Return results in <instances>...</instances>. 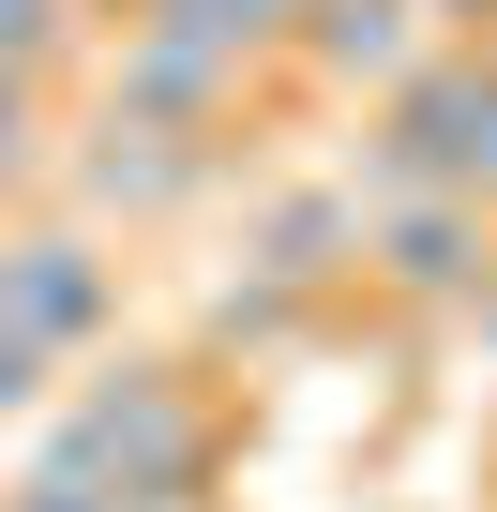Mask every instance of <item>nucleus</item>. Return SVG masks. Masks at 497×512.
I'll return each instance as SVG.
<instances>
[{"mask_svg":"<svg viewBox=\"0 0 497 512\" xmlns=\"http://www.w3.org/2000/svg\"><path fill=\"white\" fill-rule=\"evenodd\" d=\"M46 467L91 482L106 512H196L211 467H226V407H211V362H106L61 422H46Z\"/></svg>","mask_w":497,"mask_h":512,"instance_id":"f257e3e1","label":"nucleus"},{"mask_svg":"<svg viewBox=\"0 0 497 512\" xmlns=\"http://www.w3.org/2000/svg\"><path fill=\"white\" fill-rule=\"evenodd\" d=\"M347 196L362 211L377 196H467V211H497V46H422L377 91V121L347 151Z\"/></svg>","mask_w":497,"mask_h":512,"instance_id":"f03ea898","label":"nucleus"},{"mask_svg":"<svg viewBox=\"0 0 497 512\" xmlns=\"http://www.w3.org/2000/svg\"><path fill=\"white\" fill-rule=\"evenodd\" d=\"M241 166V121L226 136H166V121H91L76 151H61V181H76V211L91 226H166V211H196L211 181Z\"/></svg>","mask_w":497,"mask_h":512,"instance_id":"7ed1b4c3","label":"nucleus"},{"mask_svg":"<svg viewBox=\"0 0 497 512\" xmlns=\"http://www.w3.org/2000/svg\"><path fill=\"white\" fill-rule=\"evenodd\" d=\"M482 272H497V211H467V196H377V211H362V287H377V302L467 317Z\"/></svg>","mask_w":497,"mask_h":512,"instance_id":"20e7f679","label":"nucleus"},{"mask_svg":"<svg viewBox=\"0 0 497 512\" xmlns=\"http://www.w3.org/2000/svg\"><path fill=\"white\" fill-rule=\"evenodd\" d=\"M0 317H16L31 347H61V362H91L121 332V256H106V226H16V241H0Z\"/></svg>","mask_w":497,"mask_h":512,"instance_id":"39448f33","label":"nucleus"},{"mask_svg":"<svg viewBox=\"0 0 497 512\" xmlns=\"http://www.w3.org/2000/svg\"><path fill=\"white\" fill-rule=\"evenodd\" d=\"M91 121H166V136H226L241 121V61L181 46V31H121L91 61Z\"/></svg>","mask_w":497,"mask_h":512,"instance_id":"423d86ee","label":"nucleus"},{"mask_svg":"<svg viewBox=\"0 0 497 512\" xmlns=\"http://www.w3.org/2000/svg\"><path fill=\"white\" fill-rule=\"evenodd\" d=\"M332 91H392L422 61V0H302V31H287Z\"/></svg>","mask_w":497,"mask_h":512,"instance_id":"0eeeda50","label":"nucleus"},{"mask_svg":"<svg viewBox=\"0 0 497 512\" xmlns=\"http://www.w3.org/2000/svg\"><path fill=\"white\" fill-rule=\"evenodd\" d=\"M241 272H272V287H302V302H317V287H347V272H362V196H347V181L287 196L257 241H241Z\"/></svg>","mask_w":497,"mask_h":512,"instance_id":"6e6552de","label":"nucleus"},{"mask_svg":"<svg viewBox=\"0 0 497 512\" xmlns=\"http://www.w3.org/2000/svg\"><path fill=\"white\" fill-rule=\"evenodd\" d=\"M121 31H181V46H211V61H241V76H257V61L302 31V0H136Z\"/></svg>","mask_w":497,"mask_h":512,"instance_id":"1a4fd4ad","label":"nucleus"},{"mask_svg":"<svg viewBox=\"0 0 497 512\" xmlns=\"http://www.w3.org/2000/svg\"><path fill=\"white\" fill-rule=\"evenodd\" d=\"M302 287H272V272H226L211 287V362H272V347H302Z\"/></svg>","mask_w":497,"mask_h":512,"instance_id":"9d476101","label":"nucleus"},{"mask_svg":"<svg viewBox=\"0 0 497 512\" xmlns=\"http://www.w3.org/2000/svg\"><path fill=\"white\" fill-rule=\"evenodd\" d=\"M0 61L16 76H76L91 61V0H0Z\"/></svg>","mask_w":497,"mask_h":512,"instance_id":"9b49d317","label":"nucleus"},{"mask_svg":"<svg viewBox=\"0 0 497 512\" xmlns=\"http://www.w3.org/2000/svg\"><path fill=\"white\" fill-rule=\"evenodd\" d=\"M61 151H46V76H16V61H0V196H16V181H46Z\"/></svg>","mask_w":497,"mask_h":512,"instance_id":"f8f14e48","label":"nucleus"},{"mask_svg":"<svg viewBox=\"0 0 497 512\" xmlns=\"http://www.w3.org/2000/svg\"><path fill=\"white\" fill-rule=\"evenodd\" d=\"M46 392H61V347H31L0 317V422H46Z\"/></svg>","mask_w":497,"mask_h":512,"instance_id":"ddd939ff","label":"nucleus"},{"mask_svg":"<svg viewBox=\"0 0 497 512\" xmlns=\"http://www.w3.org/2000/svg\"><path fill=\"white\" fill-rule=\"evenodd\" d=\"M0 512H106V497H91V482H61V467H31V482L0 497Z\"/></svg>","mask_w":497,"mask_h":512,"instance_id":"4468645a","label":"nucleus"},{"mask_svg":"<svg viewBox=\"0 0 497 512\" xmlns=\"http://www.w3.org/2000/svg\"><path fill=\"white\" fill-rule=\"evenodd\" d=\"M467 332H482V362H497V272H482V302H467Z\"/></svg>","mask_w":497,"mask_h":512,"instance_id":"2eb2a0df","label":"nucleus"},{"mask_svg":"<svg viewBox=\"0 0 497 512\" xmlns=\"http://www.w3.org/2000/svg\"><path fill=\"white\" fill-rule=\"evenodd\" d=\"M422 16H497V0H422Z\"/></svg>","mask_w":497,"mask_h":512,"instance_id":"dca6fc26","label":"nucleus"},{"mask_svg":"<svg viewBox=\"0 0 497 512\" xmlns=\"http://www.w3.org/2000/svg\"><path fill=\"white\" fill-rule=\"evenodd\" d=\"M121 16H136V0H121Z\"/></svg>","mask_w":497,"mask_h":512,"instance_id":"f3484780","label":"nucleus"}]
</instances>
